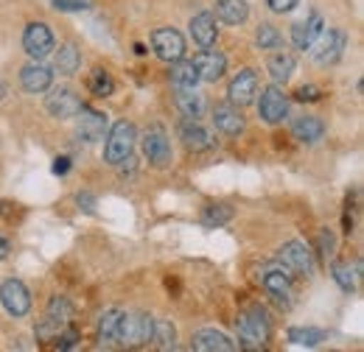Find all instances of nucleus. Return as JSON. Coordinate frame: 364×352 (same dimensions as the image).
I'll use <instances>...</instances> for the list:
<instances>
[{
  "instance_id": "obj_1",
  "label": "nucleus",
  "mask_w": 364,
  "mask_h": 352,
  "mask_svg": "<svg viewBox=\"0 0 364 352\" xmlns=\"http://www.w3.org/2000/svg\"><path fill=\"white\" fill-rule=\"evenodd\" d=\"M235 330H238V341H241L244 350H264L267 341H269V336H272L269 319H267V313L258 308V305H252V308H247L244 313H238Z\"/></svg>"
},
{
  "instance_id": "obj_2",
  "label": "nucleus",
  "mask_w": 364,
  "mask_h": 352,
  "mask_svg": "<svg viewBox=\"0 0 364 352\" xmlns=\"http://www.w3.org/2000/svg\"><path fill=\"white\" fill-rule=\"evenodd\" d=\"M154 319L149 313H124L118 327V344L124 347H143L151 341Z\"/></svg>"
},
{
  "instance_id": "obj_3",
  "label": "nucleus",
  "mask_w": 364,
  "mask_h": 352,
  "mask_svg": "<svg viewBox=\"0 0 364 352\" xmlns=\"http://www.w3.org/2000/svg\"><path fill=\"white\" fill-rule=\"evenodd\" d=\"M132 148H135V126L129 121H118L112 126V132L107 137V145H104V160L118 165L124 163L127 157H132Z\"/></svg>"
},
{
  "instance_id": "obj_4",
  "label": "nucleus",
  "mask_w": 364,
  "mask_h": 352,
  "mask_svg": "<svg viewBox=\"0 0 364 352\" xmlns=\"http://www.w3.org/2000/svg\"><path fill=\"white\" fill-rule=\"evenodd\" d=\"M261 285L267 288V294H269L283 310L291 308V302H294V288H291V274H289L283 265H269V268H264Z\"/></svg>"
},
{
  "instance_id": "obj_5",
  "label": "nucleus",
  "mask_w": 364,
  "mask_h": 352,
  "mask_svg": "<svg viewBox=\"0 0 364 352\" xmlns=\"http://www.w3.org/2000/svg\"><path fill=\"white\" fill-rule=\"evenodd\" d=\"M277 260H280V265H283L289 274H297V277H311V274H314L311 249H309L303 241H289V243H283Z\"/></svg>"
},
{
  "instance_id": "obj_6",
  "label": "nucleus",
  "mask_w": 364,
  "mask_h": 352,
  "mask_svg": "<svg viewBox=\"0 0 364 352\" xmlns=\"http://www.w3.org/2000/svg\"><path fill=\"white\" fill-rule=\"evenodd\" d=\"M143 154L154 168H168L171 165V143L163 126H151L143 134Z\"/></svg>"
},
{
  "instance_id": "obj_7",
  "label": "nucleus",
  "mask_w": 364,
  "mask_h": 352,
  "mask_svg": "<svg viewBox=\"0 0 364 352\" xmlns=\"http://www.w3.org/2000/svg\"><path fill=\"white\" fill-rule=\"evenodd\" d=\"M345 45H348L345 31H339V28H322V34H319L317 43H314V62L317 65H333V62H339Z\"/></svg>"
},
{
  "instance_id": "obj_8",
  "label": "nucleus",
  "mask_w": 364,
  "mask_h": 352,
  "mask_svg": "<svg viewBox=\"0 0 364 352\" xmlns=\"http://www.w3.org/2000/svg\"><path fill=\"white\" fill-rule=\"evenodd\" d=\"M151 48L163 62H180L185 56V40L174 28H157L151 34Z\"/></svg>"
},
{
  "instance_id": "obj_9",
  "label": "nucleus",
  "mask_w": 364,
  "mask_h": 352,
  "mask_svg": "<svg viewBox=\"0 0 364 352\" xmlns=\"http://www.w3.org/2000/svg\"><path fill=\"white\" fill-rule=\"evenodd\" d=\"M0 302H3L6 313H11V316H26V313L31 310V294H28V288H26L20 280H6V282L0 285Z\"/></svg>"
},
{
  "instance_id": "obj_10",
  "label": "nucleus",
  "mask_w": 364,
  "mask_h": 352,
  "mask_svg": "<svg viewBox=\"0 0 364 352\" xmlns=\"http://www.w3.org/2000/svg\"><path fill=\"white\" fill-rule=\"evenodd\" d=\"M23 48L37 62L50 56L53 53V34H50V28H48L46 23H31L26 28V34H23Z\"/></svg>"
},
{
  "instance_id": "obj_11",
  "label": "nucleus",
  "mask_w": 364,
  "mask_h": 352,
  "mask_svg": "<svg viewBox=\"0 0 364 352\" xmlns=\"http://www.w3.org/2000/svg\"><path fill=\"white\" fill-rule=\"evenodd\" d=\"M82 106H85V104H82V98H79V95H76L70 87L53 89V92L48 95V101H46V109L53 115V118H59V121L76 118Z\"/></svg>"
},
{
  "instance_id": "obj_12",
  "label": "nucleus",
  "mask_w": 364,
  "mask_h": 352,
  "mask_svg": "<svg viewBox=\"0 0 364 352\" xmlns=\"http://www.w3.org/2000/svg\"><path fill=\"white\" fill-rule=\"evenodd\" d=\"M258 112L267 123H280L286 115H289V98L280 87H267L261 92V101H258Z\"/></svg>"
},
{
  "instance_id": "obj_13",
  "label": "nucleus",
  "mask_w": 364,
  "mask_h": 352,
  "mask_svg": "<svg viewBox=\"0 0 364 352\" xmlns=\"http://www.w3.org/2000/svg\"><path fill=\"white\" fill-rule=\"evenodd\" d=\"M193 67H196L202 82H219L228 70V59L219 50H202L193 56Z\"/></svg>"
},
{
  "instance_id": "obj_14",
  "label": "nucleus",
  "mask_w": 364,
  "mask_h": 352,
  "mask_svg": "<svg viewBox=\"0 0 364 352\" xmlns=\"http://www.w3.org/2000/svg\"><path fill=\"white\" fill-rule=\"evenodd\" d=\"M255 92H258V76H255V70H241L232 82H230V101L235 104V106H247L252 98H255Z\"/></svg>"
},
{
  "instance_id": "obj_15",
  "label": "nucleus",
  "mask_w": 364,
  "mask_h": 352,
  "mask_svg": "<svg viewBox=\"0 0 364 352\" xmlns=\"http://www.w3.org/2000/svg\"><path fill=\"white\" fill-rule=\"evenodd\" d=\"M107 132V115L95 112L90 106H82L79 109V137L85 143H98Z\"/></svg>"
},
{
  "instance_id": "obj_16",
  "label": "nucleus",
  "mask_w": 364,
  "mask_h": 352,
  "mask_svg": "<svg viewBox=\"0 0 364 352\" xmlns=\"http://www.w3.org/2000/svg\"><path fill=\"white\" fill-rule=\"evenodd\" d=\"M180 140L185 143L188 151H208L213 145V137L208 129H202L193 118H185L180 123Z\"/></svg>"
},
{
  "instance_id": "obj_17",
  "label": "nucleus",
  "mask_w": 364,
  "mask_h": 352,
  "mask_svg": "<svg viewBox=\"0 0 364 352\" xmlns=\"http://www.w3.org/2000/svg\"><path fill=\"white\" fill-rule=\"evenodd\" d=\"M322 28H325V23H322V17H319L317 11H314L309 20L297 23V26L291 28V43H294V48H300V50H309L311 45L317 43V37L322 34Z\"/></svg>"
},
{
  "instance_id": "obj_18",
  "label": "nucleus",
  "mask_w": 364,
  "mask_h": 352,
  "mask_svg": "<svg viewBox=\"0 0 364 352\" xmlns=\"http://www.w3.org/2000/svg\"><path fill=\"white\" fill-rule=\"evenodd\" d=\"M191 347L196 352H232L235 350V344L230 341L225 333H219V330H199V333H193Z\"/></svg>"
},
{
  "instance_id": "obj_19",
  "label": "nucleus",
  "mask_w": 364,
  "mask_h": 352,
  "mask_svg": "<svg viewBox=\"0 0 364 352\" xmlns=\"http://www.w3.org/2000/svg\"><path fill=\"white\" fill-rule=\"evenodd\" d=\"M213 123L216 129L225 134H241L244 132V115L238 112L235 104H219L213 109Z\"/></svg>"
},
{
  "instance_id": "obj_20",
  "label": "nucleus",
  "mask_w": 364,
  "mask_h": 352,
  "mask_svg": "<svg viewBox=\"0 0 364 352\" xmlns=\"http://www.w3.org/2000/svg\"><path fill=\"white\" fill-rule=\"evenodd\" d=\"M216 34H219V28H216V20H213L210 11H202V14H196L191 20V37H193L196 45L210 48V45L216 43Z\"/></svg>"
},
{
  "instance_id": "obj_21",
  "label": "nucleus",
  "mask_w": 364,
  "mask_h": 352,
  "mask_svg": "<svg viewBox=\"0 0 364 352\" xmlns=\"http://www.w3.org/2000/svg\"><path fill=\"white\" fill-rule=\"evenodd\" d=\"M50 79H53V73L46 65H26L20 70V84L26 92H46L50 87Z\"/></svg>"
},
{
  "instance_id": "obj_22",
  "label": "nucleus",
  "mask_w": 364,
  "mask_h": 352,
  "mask_svg": "<svg viewBox=\"0 0 364 352\" xmlns=\"http://www.w3.org/2000/svg\"><path fill=\"white\" fill-rule=\"evenodd\" d=\"M291 134H294L300 143H317V140H322V134H325V123L319 121L317 115H303V118L294 121Z\"/></svg>"
},
{
  "instance_id": "obj_23",
  "label": "nucleus",
  "mask_w": 364,
  "mask_h": 352,
  "mask_svg": "<svg viewBox=\"0 0 364 352\" xmlns=\"http://www.w3.org/2000/svg\"><path fill=\"white\" fill-rule=\"evenodd\" d=\"M294 56L289 53V50H274L272 56H269V62H267V67H269V76H272L274 82H280V84H286L289 79H291V73H294Z\"/></svg>"
},
{
  "instance_id": "obj_24",
  "label": "nucleus",
  "mask_w": 364,
  "mask_h": 352,
  "mask_svg": "<svg viewBox=\"0 0 364 352\" xmlns=\"http://www.w3.org/2000/svg\"><path fill=\"white\" fill-rule=\"evenodd\" d=\"M247 14H250V9H247L244 0H219V3H216V17H219L222 23H228V26L244 23Z\"/></svg>"
},
{
  "instance_id": "obj_25",
  "label": "nucleus",
  "mask_w": 364,
  "mask_h": 352,
  "mask_svg": "<svg viewBox=\"0 0 364 352\" xmlns=\"http://www.w3.org/2000/svg\"><path fill=\"white\" fill-rule=\"evenodd\" d=\"M121 316H124V310H107V313L98 319V341H101V344H115V341H118Z\"/></svg>"
},
{
  "instance_id": "obj_26",
  "label": "nucleus",
  "mask_w": 364,
  "mask_h": 352,
  "mask_svg": "<svg viewBox=\"0 0 364 352\" xmlns=\"http://www.w3.org/2000/svg\"><path fill=\"white\" fill-rule=\"evenodd\" d=\"M79 65H82V53H79V48H76L73 43L62 45L59 53H56V70H59L62 76H73V73L79 70Z\"/></svg>"
},
{
  "instance_id": "obj_27",
  "label": "nucleus",
  "mask_w": 364,
  "mask_h": 352,
  "mask_svg": "<svg viewBox=\"0 0 364 352\" xmlns=\"http://www.w3.org/2000/svg\"><path fill=\"white\" fill-rule=\"evenodd\" d=\"M151 341H154L157 350H163V352L174 350V347H177V330H174V324L166 321V319L154 321V327H151Z\"/></svg>"
},
{
  "instance_id": "obj_28",
  "label": "nucleus",
  "mask_w": 364,
  "mask_h": 352,
  "mask_svg": "<svg viewBox=\"0 0 364 352\" xmlns=\"http://www.w3.org/2000/svg\"><path fill=\"white\" fill-rule=\"evenodd\" d=\"M177 109H180L185 118H199L202 115V109H205V101H202V95L196 92V89H180L177 92Z\"/></svg>"
},
{
  "instance_id": "obj_29",
  "label": "nucleus",
  "mask_w": 364,
  "mask_h": 352,
  "mask_svg": "<svg viewBox=\"0 0 364 352\" xmlns=\"http://www.w3.org/2000/svg\"><path fill=\"white\" fill-rule=\"evenodd\" d=\"M196 82H199V73H196V67H193V62H174V67H171V84L177 89H191L196 87Z\"/></svg>"
},
{
  "instance_id": "obj_30",
  "label": "nucleus",
  "mask_w": 364,
  "mask_h": 352,
  "mask_svg": "<svg viewBox=\"0 0 364 352\" xmlns=\"http://www.w3.org/2000/svg\"><path fill=\"white\" fill-rule=\"evenodd\" d=\"M322 339H325V333L317 327H291L289 330V341L294 347H317Z\"/></svg>"
},
{
  "instance_id": "obj_31",
  "label": "nucleus",
  "mask_w": 364,
  "mask_h": 352,
  "mask_svg": "<svg viewBox=\"0 0 364 352\" xmlns=\"http://www.w3.org/2000/svg\"><path fill=\"white\" fill-rule=\"evenodd\" d=\"M87 87H90L92 95L107 98V95H112V92H115V82H112V76H109L107 70L95 67V70L90 73V79H87Z\"/></svg>"
},
{
  "instance_id": "obj_32",
  "label": "nucleus",
  "mask_w": 364,
  "mask_h": 352,
  "mask_svg": "<svg viewBox=\"0 0 364 352\" xmlns=\"http://www.w3.org/2000/svg\"><path fill=\"white\" fill-rule=\"evenodd\" d=\"M46 316L56 319V321H62V324H70V319H73V302H70L68 297H53V299L48 302Z\"/></svg>"
},
{
  "instance_id": "obj_33",
  "label": "nucleus",
  "mask_w": 364,
  "mask_h": 352,
  "mask_svg": "<svg viewBox=\"0 0 364 352\" xmlns=\"http://www.w3.org/2000/svg\"><path fill=\"white\" fill-rule=\"evenodd\" d=\"M359 268H350L348 263H333L331 265V274H333V280L339 282V288H345V291H353L356 288V280H359V274H356Z\"/></svg>"
},
{
  "instance_id": "obj_34",
  "label": "nucleus",
  "mask_w": 364,
  "mask_h": 352,
  "mask_svg": "<svg viewBox=\"0 0 364 352\" xmlns=\"http://www.w3.org/2000/svg\"><path fill=\"white\" fill-rule=\"evenodd\" d=\"M232 219V207L228 204H210V207H205V213H202V224L205 226H222V224H228Z\"/></svg>"
},
{
  "instance_id": "obj_35",
  "label": "nucleus",
  "mask_w": 364,
  "mask_h": 352,
  "mask_svg": "<svg viewBox=\"0 0 364 352\" xmlns=\"http://www.w3.org/2000/svg\"><path fill=\"white\" fill-rule=\"evenodd\" d=\"M255 43L267 50V48H274V45L280 43V34H277V28H274V26L264 23V26L258 28V34H255Z\"/></svg>"
},
{
  "instance_id": "obj_36",
  "label": "nucleus",
  "mask_w": 364,
  "mask_h": 352,
  "mask_svg": "<svg viewBox=\"0 0 364 352\" xmlns=\"http://www.w3.org/2000/svg\"><path fill=\"white\" fill-rule=\"evenodd\" d=\"M79 339H82V333H79L73 324H68V327L56 336V347H59V350H73V347L79 344Z\"/></svg>"
},
{
  "instance_id": "obj_37",
  "label": "nucleus",
  "mask_w": 364,
  "mask_h": 352,
  "mask_svg": "<svg viewBox=\"0 0 364 352\" xmlns=\"http://www.w3.org/2000/svg\"><path fill=\"white\" fill-rule=\"evenodd\" d=\"M333 246H336V241H333L331 229H319V255L322 258H331L333 255Z\"/></svg>"
},
{
  "instance_id": "obj_38",
  "label": "nucleus",
  "mask_w": 364,
  "mask_h": 352,
  "mask_svg": "<svg viewBox=\"0 0 364 352\" xmlns=\"http://www.w3.org/2000/svg\"><path fill=\"white\" fill-rule=\"evenodd\" d=\"M53 9H59V11H85L87 0H53Z\"/></svg>"
},
{
  "instance_id": "obj_39",
  "label": "nucleus",
  "mask_w": 364,
  "mask_h": 352,
  "mask_svg": "<svg viewBox=\"0 0 364 352\" xmlns=\"http://www.w3.org/2000/svg\"><path fill=\"white\" fill-rule=\"evenodd\" d=\"M267 3H269V9H272V11L283 14V11H291V9H294L300 0H267Z\"/></svg>"
},
{
  "instance_id": "obj_40",
  "label": "nucleus",
  "mask_w": 364,
  "mask_h": 352,
  "mask_svg": "<svg viewBox=\"0 0 364 352\" xmlns=\"http://www.w3.org/2000/svg\"><path fill=\"white\" fill-rule=\"evenodd\" d=\"M319 87H300L297 89V101H319Z\"/></svg>"
},
{
  "instance_id": "obj_41",
  "label": "nucleus",
  "mask_w": 364,
  "mask_h": 352,
  "mask_svg": "<svg viewBox=\"0 0 364 352\" xmlns=\"http://www.w3.org/2000/svg\"><path fill=\"white\" fill-rule=\"evenodd\" d=\"M76 202H79L87 213H95V199H92L90 193H79V196H76Z\"/></svg>"
},
{
  "instance_id": "obj_42",
  "label": "nucleus",
  "mask_w": 364,
  "mask_h": 352,
  "mask_svg": "<svg viewBox=\"0 0 364 352\" xmlns=\"http://www.w3.org/2000/svg\"><path fill=\"white\" fill-rule=\"evenodd\" d=\"M70 171V160L68 157H62V160H56V165H53V174H68Z\"/></svg>"
},
{
  "instance_id": "obj_43",
  "label": "nucleus",
  "mask_w": 364,
  "mask_h": 352,
  "mask_svg": "<svg viewBox=\"0 0 364 352\" xmlns=\"http://www.w3.org/2000/svg\"><path fill=\"white\" fill-rule=\"evenodd\" d=\"M9 252H11V246H9V241L0 235V260H6V258H9Z\"/></svg>"
}]
</instances>
